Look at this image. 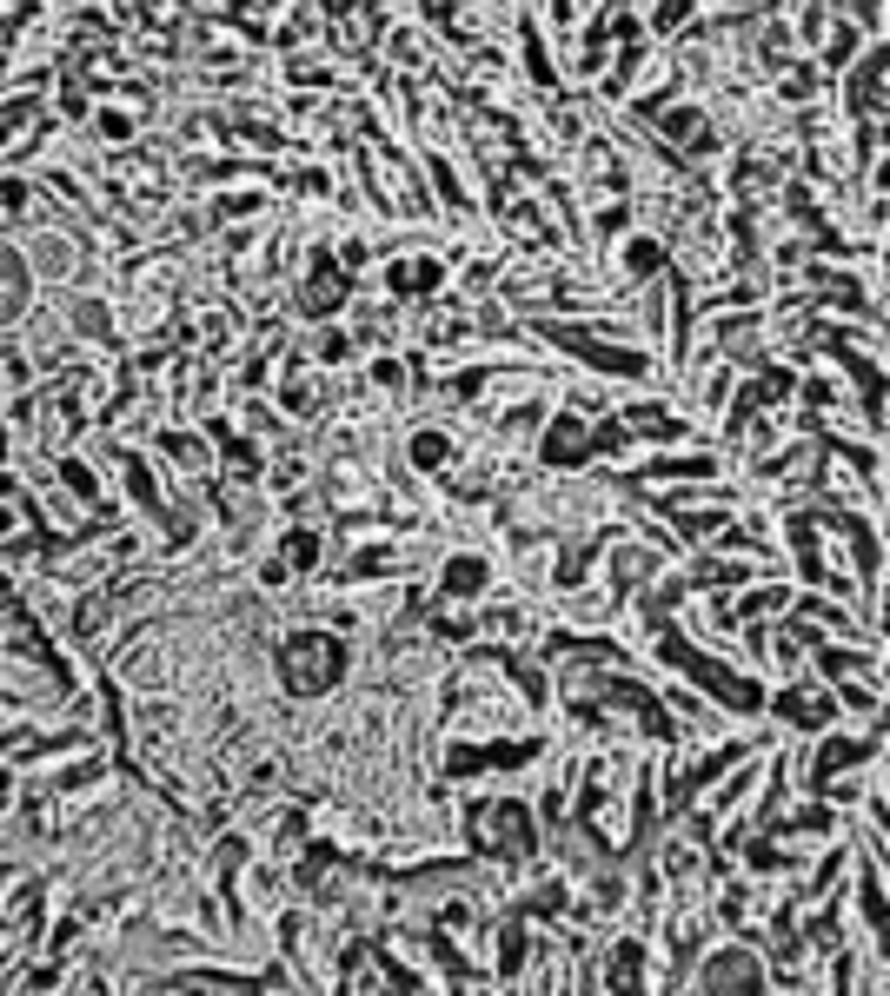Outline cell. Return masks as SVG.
Segmentation results:
<instances>
[{
	"instance_id": "7a4b0ae2",
	"label": "cell",
	"mask_w": 890,
	"mask_h": 996,
	"mask_svg": "<svg viewBox=\"0 0 890 996\" xmlns=\"http://www.w3.org/2000/svg\"><path fill=\"white\" fill-rule=\"evenodd\" d=\"M479 578H485L479 558H459V565H445V591H459V598H472V591H479Z\"/></svg>"
},
{
	"instance_id": "6da1fadb",
	"label": "cell",
	"mask_w": 890,
	"mask_h": 996,
	"mask_svg": "<svg viewBox=\"0 0 890 996\" xmlns=\"http://www.w3.org/2000/svg\"><path fill=\"white\" fill-rule=\"evenodd\" d=\"M339 664H346V651H339L326 631H299V638H286V651H279V678L293 684L299 698H319V691L339 678Z\"/></svg>"
}]
</instances>
